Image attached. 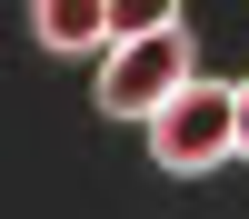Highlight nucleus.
Returning a JSON list of instances; mask_svg holds the SVG:
<instances>
[{
    "label": "nucleus",
    "mask_w": 249,
    "mask_h": 219,
    "mask_svg": "<svg viewBox=\"0 0 249 219\" xmlns=\"http://www.w3.org/2000/svg\"><path fill=\"white\" fill-rule=\"evenodd\" d=\"M199 80V60H190V30H140V40H120L110 60H100V110L110 119H160L179 90Z\"/></svg>",
    "instance_id": "f257e3e1"
},
{
    "label": "nucleus",
    "mask_w": 249,
    "mask_h": 219,
    "mask_svg": "<svg viewBox=\"0 0 249 219\" xmlns=\"http://www.w3.org/2000/svg\"><path fill=\"white\" fill-rule=\"evenodd\" d=\"M230 150H239V80H190V90L150 119V159L179 169V179L219 169Z\"/></svg>",
    "instance_id": "f03ea898"
},
{
    "label": "nucleus",
    "mask_w": 249,
    "mask_h": 219,
    "mask_svg": "<svg viewBox=\"0 0 249 219\" xmlns=\"http://www.w3.org/2000/svg\"><path fill=\"white\" fill-rule=\"evenodd\" d=\"M40 40H50V50H100V60H110V0H40Z\"/></svg>",
    "instance_id": "7ed1b4c3"
},
{
    "label": "nucleus",
    "mask_w": 249,
    "mask_h": 219,
    "mask_svg": "<svg viewBox=\"0 0 249 219\" xmlns=\"http://www.w3.org/2000/svg\"><path fill=\"white\" fill-rule=\"evenodd\" d=\"M239 150H249V80H239Z\"/></svg>",
    "instance_id": "20e7f679"
}]
</instances>
